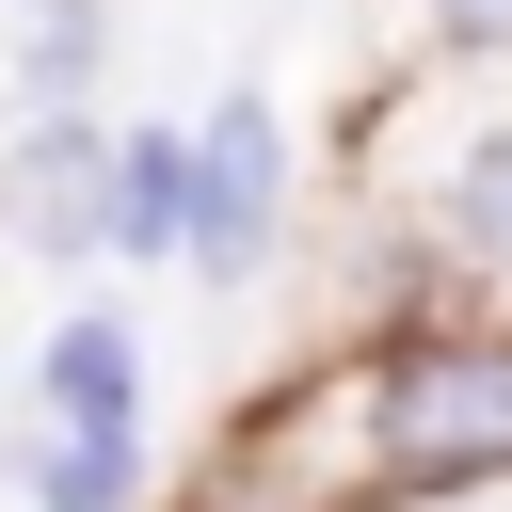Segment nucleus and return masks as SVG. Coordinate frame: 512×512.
<instances>
[{
	"instance_id": "obj_1",
	"label": "nucleus",
	"mask_w": 512,
	"mask_h": 512,
	"mask_svg": "<svg viewBox=\"0 0 512 512\" xmlns=\"http://www.w3.org/2000/svg\"><path fill=\"white\" fill-rule=\"evenodd\" d=\"M384 480H496L512 464V352H416L384 368Z\"/></svg>"
},
{
	"instance_id": "obj_2",
	"label": "nucleus",
	"mask_w": 512,
	"mask_h": 512,
	"mask_svg": "<svg viewBox=\"0 0 512 512\" xmlns=\"http://www.w3.org/2000/svg\"><path fill=\"white\" fill-rule=\"evenodd\" d=\"M176 224H192V256H208V272H240V256H256V224H272V112H256V96H224V112H208V144H192V176H176Z\"/></svg>"
},
{
	"instance_id": "obj_3",
	"label": "nucleus",
	"mask_w": 512,
	"mask_h": 512,
	"mask_svg": "<svg viewBox=\"0 0 512 512\" xmlns=\"http://www.w3.org/2000/svg\"><path fill=\"white\" fill-rule=\"evenodd\" d=\"M80 224H96V128L64 112V128H32V144H16V240H32V256H64Z\"/></svg>"
},
{
	"instance_id": "obj_4",
	"label": "nucleus",
	"mask_w": 512,
	"mask_h": 512,
	"mask_svg": "<svg viewBox=\"0 0 512 512\" xmlns=\"http://www.w3.org/2000/svg\"><path fill=\"white\" fill-rule=\"evenodd\" d=\"M48 400H64L80 448H128V336H112V320H64V336H48Z\"/></svg>"
},
{
	"instance_id": "obj_5",
	"label": "nucleus",
	"mask_w": 512,
	"mask_h": 512,
	"mask_svg": "<svg viewBox=\"0 0 512 512\" xmlns=\"http://www.w3.org/2000/svg\"><path fill=\"white\" fill-rule=\"evenodd\" d=\"M448 240H480V256H512V128L448 176Z\"/></svg>"
},
{
	"instance_id": "obj_6",
	"label": "nucleus",
	"mask_w": 512,
	"mask_h": 512,
	"mask_svg": "<svg viewBox=\"0 0 512 512\" xmlns=\"http://www.w3.org/2000/svg\"><path fill=\"white\" fill-rule=\"evenodd\" d=\"M32 496H48V512H112V496H128V448H48Z\"/></svg>"
},
{
	"instance_id": "obj_7",
	"label": "nucleus",
	"mask_w": 512,
	"mask_h": 512,
	"mask_svg": "<svg viewBox=\"0 0 512 512\" xmlns=\"http://www.w3.org/2000/svg\"><path fill=\"white\" fill-rule=\"evenodd\" d=\"M128 240H176V160H128Z\"/></svg>"
}]
</instances>
